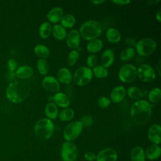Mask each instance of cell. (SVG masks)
<instances>
[{
  "instance_id": "obj_30",
  "label": "cell",
  "mask_w": 161,
  "mask_h": 161,
  "mask_svg": "<svg viewBox=\"0 0 161 161\" xmlns=\"http://www.w3.org/2000/svg\"><path fill=\"white\" fill-rule=\"evenodd\" d=\"M92 72L93 75L97 79H104L109 74L108 69L101 65H96L92 68Z\"/></svg>"
},
{
  "instance_id": "obj_18",
  "label": "cell",
  "mask_w": 161,
  "mask_h": 161,
  "mask_svg": "<svg viewBox=\"0 0 161 161\" xmlns=\"http://www.w3.org/2000/svg\"><path fill=\"white\" fill-rule=\"evenodd\" d=\"M56 79L60 84H69L72 81V74L67 67H62L57 71Z\"/></svg>"
},
{
  "instance_id": "obj_4",
  "label": "cell",
  "mask_w": 161,
  "mask_h": 161,
  "mask_svg": "<svg viewBox=\"0 0 161 161\" xmlns=\"http://www.w3.org/2000/svg\"><path fill=\"white\" fill-rule=\"evenodd\" d=\"M55 131V125L53 121L47 118H41L37 121L34 126V132L36 136L43 140L52 137Z\"/></svg>"
},
{
  "instance_id": "obj_10",
  "label": "cell",
  "mask_w": 161,
  "mask_h": 161,
  "mask_svg": "<svg viewBox=\"0 0 161 161\" xmlns=\"http://www.w3.org/2000/svg\"><path fill=\"white\" fill-rule=\"evenodd\" d=\"M137 77L143 82H151L156 78V72L151 65L143 64L137 69Z\"/></svg>"
},
{
  "instance_id": "obj_22",
  "label": "cell",
  "mask_w": 161,
  "mask_h": 161,
  "mask_svg": "<svg viewBox=\"0 0 161 161\" xmlns=\"http://www.w3.org/2000/svg\"><path fill=\"white\" fill-rule=\"evenodd\" d=\"M103 47V42L100 39H94L89 41L86 45L87 51L91 53L94 54L102 50Z\"/></svg>"
},
{
  "instance_id": "obj_32",
  "label": "cell",
  "mask_w": 161,
  "mask_h": 161,
  "mask_svg": "<svg viewBox=\"0 0 161 161\" xmlns=\"http://www.w3.org/2000/svg\"><path fill=\"white\" fill-rule=\"evenodd\" d=\"M75 114L74 109L72 108H67L63 109L60 113H58V117L62 121H69L73 119Z\"/></svg>"
},
{
  "instance_id": "obj_6",
  "label": "cell",
  "mask_w": 161,
  "mask_h": 161,
  "mask_svg": "<svg viewBox=\"0 0 161 161\" xmlns=\"http://www.w3.org/2000/svg\"><path fill=\"white\" fill-rule=\"evenodd\" d=\"M157 48L156 42L150 38H144L136 42L135 51L142 57H147L152 54Z\"/></svg>"
},
{
  "instance_id": "obj_44",
  "label": "cell",
  "mask_w": 161,
  "mask_h": 161,
  "mask_svg": "<svg viewBox=\"0 0 161 161\" xmlns=\"http://www.w3.org/2000/svg\"><path fill=\"white\" fill-rule=\"evenodd\" d=\"M7 78L11 82L15 81V79L16 78L15 72H9L7 75Z\"/></svg>"
},
{
  "instance_id": "obj_28",
  "label": "cell",
  "mask_w": 161,
  "mask_h": 161,
  "mask_svg": "<svg viewBox=\"0 0 161 161\" xmlns=\"http://www.w3.org/2000/svg\"><path fill=\"white\" fill-rule=\"evenodd\" d=\"M52 26L49 22L45 21L42 23L38 28L39 36L43 39L48 38L52 34Z\"/></svg>"
},
{
  "instance_id": "obj_11",
  "label": "cell",
  "mask_w": 161,
  "mask_h": 161,
  "mask_svg": "<svg viewBox=\"0 0 161 161\" xmlns=\"http://www.w3.org/2000/svg\"><path fill=\"white\" fill-rule=\"evenodd\" d=\"M42 86L46 91L50 92H58L60 89V84L56 77L52 75H46L42 80Z\"/></svg>"
},
{
  "instance_id": "obj_1",
  "label": "cell",
  "mask_w": 161,
  "mask_h": 161,
  "mask_svg": "<svg viewBox=\"0 0 161 161\" xmlns=\"http://www.w3.org/2000/svg\"><path fill=\"white\" fill-rule=\"evenodd\" d=\"M30 92V85L22 80H15L10 82L5 91L7 99L14 104L23 102L28 97Z\"/></svg>"
},
{
  "instance_id": "obj_42",
  "label": "cell",
  "mask_w": 161,
  "mask_h": 161,
  "mask_svg": "<svg viewBox=\"0 0 161 161\" xmlns=\"http://www.w3.org/2000/svg\"><path fill=\"white\" fill-rule=\"evenodd\" d=\"M125 43L128 46V47H132L133 48V47H135L136 43V41L133 37H128L125 40Z\"/></svg>"
},
{
  "instance_id": "obj_27",
  "label": "cell",
  "mask_w": 161,
  "mask_h": 161,
  "mask_svg": "<svg viewBox=\"0 0 161 161\" xmlns=\"http://www.w3.org/2000/svg\"><path fill=\"white\" fill-rule=\"evenodd\" d=\"M34 53L38 57L42 59L47 58L50 54L49 48L43 44L36 45L34 48Z\"/></svg>"
},
{
  "instance_id": "obj_47",
  "label": "cell",
  "mask_w": 161,
  "mask_h": 161,
  "mask_svg": "<svg viewBox=\"0 0 161 161\" xmlns=\"http://www.w3.org/2000/svg\"><path fill=\"white\" fill-rule=\"evenodd\" d=\"M105 1L104 0H92L91 1V3H92L94 5H101L103 4Z\"/></svg>"
},
{
  "instance_id": "obj_34",
  "label": "cell",
  "mask_w": 161,
  "mask_h": 161,
  "mask_svg": "<svg viewBox=\"0 0 161 161\" xmlns=\"http://www.w3.org/2000/svg\"><path fill=\"white\" fill-rule=\"evenodd\" d=\"M135 53L136 51L133 48L126 47L121 51L119 55V57L120 59L123 62L129 61L135 57Z\"/></svg>"
},
{
  "instance_id": "obj_41",
  "label": "cell",
  "mask_w": 161,
  "mask_h": 161,
  "mask_svg": "<svg viewBox=\"0 0 161 161\" xmlns=\"http://www.w3.org/2000/svg\"><path fill=\"white\" fill-rule=\"evenodd\" d=\"M84 157L87 161H94L96 158V154L93 152H87L84 153Z\"/></svg>"
},
{
  "instance_id": "obj_46",
  "label": "cell",
  "mask_w": 161,
  "mask_h": 161,
  "mask_svg": "<svg viewBox=\"0 0 161 161\" xmlns=\"http://www.w3.org/2000/svg\"><path fill=\"white\" fill-rule=\"evenodd\" d=\"M155 18L158 22H159V23L161 22V9H158V11L156 12Z\"/></svg>"
},
{
  "instance_id": "obj_7",
  "label": "cell",
  "mask_w": 161,
  "mask_h": 161,
  "mask_svg": "<svg viewBox=\"0 0 161 161\" xmlns=\"http://www.w3.org/2000/svg\"><path fill=\"white\" fill-rule=\"evenodd\" d=\"M82 130L83 126L79 121H71L65 127L63 137L67 142H72L80 135Z\"/></svg>"
},
{
  "instance_id": "obj_35",
  "label": "cell",
  "mask_w": 161,
  "mask_h": 161,
  "mask_svg": "<svg viewBox=\"0 0 161 161\" xmlns=\"http://www.w3.org/2000/svg\"><path fill=\"white\" fill-rule=\"evenodd\" d=\"M36 68L38 72L42 75L45 76L48 73L49 66L45 59L39 58L36 63Z\"/></svg>"
},
{
  "instance_id": "obj_12",
  "label": "cell",
  "mask_w": 161,
  "mask_h": 161,
  "mask_svg": "<svg viewBox=\"0 0 161 161\" xmlns=\"http://www.w3.org/2000/svg\"><path fill=\"white\" fill-rule=\"evenodd\" d=\"M117 152L113 148H103L96 155V161H117Z\"/></svg>"
},
{
  "instance_id": "obj_24",
  "label": "cell",
  "mask_w": 161,
  "mask_h": 161,
  "mask_svg": "<svg viewBox=\"0 0 161 161\" xmlns=\"http://www.w3.org/2000/svg\"><path fill=\"white\" fill-rule=\"evenodd\" d=\"M130 158L131 161H145V150L140 146L133 147L130 152Z\"/></svg>"
},
{
  "instance_id": "obj_19",
  "label": "cell",
  "mask_w": 161,
  "mask_h": 161,
  "mask_svg": "<svg viewBox=\"0 0 161 161\" xmlns=\"http://www.w3.org/2000/svg\"><path fill=\"white\" fill-rule=\"evenodd\" d=\"M115 55L113 51L111 49H106L101 55V65L106 69L111 67L114 62Z\"/></svg>"
},
{
  "instance_id": "obj_26",
  "label": "cell",
  "mask_w": 161,
  "mask_h": 161,
  "mask_svg": "<svg viewBox=\"0 0 161 161\" xmlns=\"http://www.w3.org/2000/svg\"><path fill=\"white\" fill-rule=\"evenodd\" d=\"M45 113L47 118L50 120H53L58 117V109L57 106L53 102L47 103L45 107Z\"/></svg>"
},
{
  "instance_id": "obj_8",
  "label": "cell",
  "mask_w": 161,
  "mask_h": 161,
  "mask_svg": "<svg viewBox=\"0 0 161 161\" xmlns=\"http://www.w3.org/2000/svg\"><path fill=\"white\" fill-rule=\"evenodd\" d=\"M137 77V68L132 64L123 65L118 71V78L124 83H130Z\"/></svg>"
},
{
  "instance_id": "obj_16",
  "label": "cell",
  "mask_w": 161,
  "mask_h": 161,
  "mask_svg": "<svg viewBox=\"0 0 161 161\" xmlns=\"http://www.w3.org/2000/svg\"><path fill=\"white\" fill-rule=\"evenodd\" d=\"M64 15V10L62 8L55 7L52 8L48 12L47 14V18L50 23L55 25L58 24V23L61 21Z\"/></svg>"
},
{
  "instance_id": "obj_13",
  "label": "cell",
  "mask_w": 161,
  "mask_h": 161,
  "mask_svg": "<svg viewBox=\"0 0 161 161\" xmlns=\"http://www.w3.org/2000/svg\"><path fill=\"white\" fill-rule=\"evenodd\" d=\"M147 137L152 144L159 145L161 142V126L159 124L152 125L148 130Z\"/></svg>"
},
{
  "instance_id": "obj_49",
  "label": "cell",
  "mask_w": 161,
  "mask_h": 161,
  "mask_svg": "<svg viewBox=\"0 0 161 161\" xmlns=\"http://www.w3.org/2000/svg\"></svg>"
},
{
  "instance_id": "obj_2",
  "label": "cell",
  "mask_w": 161,
  "mask_h": 161,
  "mask_svg": "<svg viewBox=\"0 0 161 161\" xmlns=\"http://www.w3.org/2000/svg\"><path fill=\"white\" fill-rule=\"evenodd\" d=\"M152 105L147 101L140 99L134 102L130 108V116L135 123L143 125L147 123L152 116Z\"/></svg>"
},
{
  "instance_id": "obj_14",
  "label": "cell",
  "mask_w": 161,
  "mask_h": 161,
  "mask_svg": "<svg viewBox=\"0 0 161 161\" xmlns=\"http://www.w3.org/2000/svg\"><path fill=\"white\" fill-rule=\"evenodd\" d=\"M65 42L67 47L72 50L77 48L80 42V36L77 30H70L67 35Z\"/></svg>"
},
{
  "instance_id": "obj_38",
  "label": "cell",
  "mask_w": 161,
  "mask_h": 161,
  "mask_svg": "<svg viewBox=\"0 0 161 161\" xmlns=\"http://www.w3.org/2000/svg\"><path fill=\"white\" fill-rule=\"evenodd\" d=\"M111 101L109 98L106 96H101L97 100V104L101 108H106L109 106Z\"/></svg>"
},
{
  "instance_id": "obj_3",
  "label": "cell",
  "mask_w": 161,
  "mask_h": 161,
  "mask_svg": "<svg viewBox=\"0 0 161 161\" xmlns=\"http://www.w3.org/2000/svg\"><path fill=\"white\" fill-rule=\"evenodd\" d=\"M78 31L83 39L89 42L97 39L102 34L103 29L99 22L89 19L81 24Z\"/></svg>"
},
{
  "instance_id": "obj_17",
  "label": "cell",
  "mask_w": 161,
  "mask_h": 161,
  "mask_svg": "<svg viewBox=\"0 0 161 161\" xmlns=\"http://www.w3.org/2000/svg\"><path fill=\"white\" fill-rule=\"evenodd\" d=\"M52 101L57 106L62 108H67L70 104V100L69 96L64 92H58L52 96Z\"/></svg>"
},
{
  "instance_id": "obj_33",
  "label": "cell",
  "mask_w": 161,
  "mask_h": 161,
  "mask_svg": "<svg viewBox=\"0 0 161 161\" xmlns=\"http://www.w3.org/2000/svg\"><path fill=\"white\" fill-rule=\"evenodd\" d=\"M148 99L149 103H157L159 102L161 99V90L159 87H154L152 89L148 94Z\"/></svg>"
},
{
  "instance_id": "obj_29",
  "label": "cell",
  "mask_w": 161,
  "mask_h": 161,
  "mask_svg": "<svg viewBox=\"0 0 161 161\" xmlns=\"http://www.w3.org/2000/svg\"><path fill=\"white\" fill-rule=\"evenodd\" d=\"M60 25L65 29L72 28L76 23V19L74 16L72 14H64L61 19Z\"/></svg>"
},
{
  "instance_id": "obj_15",
  "label": "cell",
  "mask_w": 161,
  "mask_h": 161,
  "mask_svg": "<svg viewBox=\"0 0 161 161\" xmlns=\"http://www.w3.org/2000/svg\"><path fill=\"white\" fill-rule=\"evenodd\" d=\"M126 94V90L123 86L114 87L110 92L109 99L114 103H119L123 101Z\"/></svg>"
},
{
  "instance_id": "obj_37",
  "label": "cell",
  "mask_w": 161,
  "mask_h": 161,
  "mask_svg": "<svg viewBox=\"0 0 161 161\" xmlns=\"http://www.w3.org/2000/svg\"><path fill=\"white\" fill-rule=\"evenodd\" d=\"M84 127H90L93 124V118L90 114H84L83 115L79 121Z\"/></svg>"
},
{
  "instance_id": "obj_25",
  "label": "cell",
  "mask_w": 161,
  "mask_h": 161,
  "mask_svg": "<svg viewBox=\"0 0 161 161\" xmlns=\"http://www.w3.org/2000/svg\"><path fill=\"white\" fill-rule=\"evenodd\" d=\"M52 34L56 40L62 41L65 39L67 32L66 29L64 28L60 24H55L52 26Z\"/></svg>"
},
{
  "instance_id": "obj_21",
  "label": "cell",
  "mask_w": 161,
  "mask_h": 161,
  "mask_svg": "<svg viewBox=\"0 0 161 161\" xmlns=\"http://www.w3.org/2000/svg\"><path fill=\"white\" fill-rule=\"evenodd\" d=\"M34 73L33 69L27 65H23L17 68L15 71L16 78L23 80L31 77Z\"/></svg>"
},
{
  "instance_id": "obj_43",
  "label": "cell",
  "mask_w": 161,
  "mask_h": 161,
  "mask_svg": "<svg viewBox=\"0 0 161 161\" xmlns=\"http://www.w3.org/2000/svg\"><path fill=\"white\" fill-rule=\"evenodd\" d=\"M111 2L116 5H119V6L127 5L131 3V1L129 0H113V1H111Z\"/></svg>"
},
{
  "instance_id": "obj_36",
  "label": "cell",
  "mask_w": 161,
  "mask_h": 161,
  "mask_svg": "<svg viewBox=\"0 0 161 161\" xmlns=\"http://www.w3.org/2000/svg\"><path fill=\"white\" fill-rule=\"evenodd\" d=\"M80 57L79 52L77 50H72L67 55V64L70 67H72L76 64Z\"/></svg>"
},
{
  "instance_id": "obj_20",
  "label": "cell",
  "mask_w": 161,
  "mask_h": 161,
  "mask_svg": "<svg viewBox=\"0 0 161 161\" xmlns=\"http://www.w3.org/2000/svg\"><path fill=\"white\" fill-rule=\"evenodd\" d=\"M145 157L150 160H155L158 158L161 154V148L159 145L151 144L145 150Z\"/></svg>"
},
{
  "instance_id": "obj_31",
  "label": "cell",
  "mask_w": 161,
  "mask_h": 161,
  "mask_svg": "<svg viewBox=\"0 0 161 161\" xmlns=\"http://www.w3.org/2000/svg\"><path fill=\"white\" fill-rule=\"evenodd\" d=\"M126 94L128 97L133 99H137L145 96V92H143L137 86H130L126 90Z\"/></svg>"
},
{
  "instance_id": "obj_48",
  "label": "cell",
  "mask_w": 161,
  "mask_h": 161,
  "mask_svg": "<svg viewBox=\"0 0 161 161\" xmlns=\"http://www.w3.org/2000/svg\"><path fill=\"white\" fill-rule=\"evenodd\" d=\"M160 2V0H150L147 1V3L150 5H154Z\"/></svg>"
},
{
  "instance_id": "obj_39",
  "label": "cell",
  "mask_w": 161,
  "mask_h": 161,
  "mask_svg": "<svg viewBox=\"0 0 161 161\" xmlns=\"http://www.w3.org/2000/svg\"><path fill=\"white\" fill-rule=\"evenodd\" d=\"M97 62V57L94 54L89 55L86 59V65L87 67L89 69L93 68L95 67Z\"/></svg>"
},
{
  "instance_id": "obj_45",
  "label": "cell",
  "mask_w": 161,
  "mask_h": 161,
  "mask_svg": "<svg viewBox=\"0 0 161 161\" xmlns=\"http://www.w3.org/2000/svg\"><path fill=\"white\" fill-rule=\"evenodd\" d=\"M156 72H157L158 75L161 74V60H158L157 63L156 64Z\"/></svg>"
},
{
  "instance_id": "obj_9",
  "label": "cell",
  "mask_w": 161,
  "mask_h": 161,
  "mask_svg": "<svg viewBox=\"0 0 161 161\" xmlns=\"http://www.w3.org/2000/svg\"><path fill=\"white\" fill-rule=\"evenodd\" d=\"M62 161H75L78 157V148L72 142L63 143L60 149Z\"/></svg>"
},
{
  "instance_id": "obj_40",
  "label": "cell",
  "mask_w": 161,
  "mask_h": 161,
  "mask_svg": "<svg viewBox=\"0 0 161 161\" xmlns=\"http://www.w3.org/2000/svg\"><path fill=\"white\" fill-rule=\"evenodd\" d=\"M7 68L9 72H15L18 68V63L14 58H10L7 63Z\"/></svg>"
},
{
  "instance_id": "obj_5",
  "label": "cell",
  "mask_w": 161,
  "mask_h": 161,
  "mask_svg": "<svg viewBox=\"0 0 161 161\" xmlns=\"http://www.w3.org/2000/svg\"><path fill=\"white\" fill-rule=\"evenodd\" d=\"M93 74L91 69L82 66L77 69L72 75V80L78 86H85L89 84L92 79Z\"/></svg>"
},
{
  "instance_id": "obj_23",
  "label": "cell",
  "mask_w": 161,
  "mask_h": 161,
  "mask_svg": "<svg viewBox=\"0 0 161 161\" xmlns=\"http://www.w3.org/2000/svg\"><path fill=\"white\" fill-rule=\"evenodd\" d=\"M108 41L111 43H118L121 41V35L119 31L115 28H109L106 32Z\"/></svg>"
}]
</instances>
